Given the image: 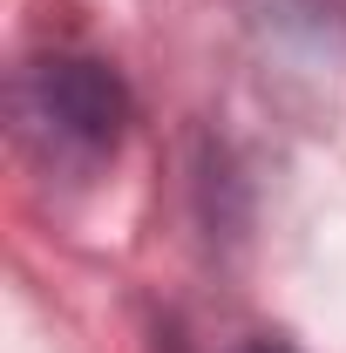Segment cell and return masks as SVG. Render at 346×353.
<instances>
[{"label":"cell","instance_id":"6da1fadb","mask_svg":"<svg viewBox=\"0 0 346 353\" xmlns=\"http://www.w3.org/2000/svg\"><path fill=\"white\" fill-rule=\"evenodd\" d=\"M41 116H48V123H61V136L109 143L116 123H123L116 75H102L95 61H48V68H41Z\"/></svg>","mask_w":346,"mask_h":353},{"label":"cell","instance_id":"7a4b0ae2","mask_svg":"<svg viewBox=\"0 0 346 353\" xmlns=\"http://www.w3.org/2000/svg\"><path fill=\"white\" fill-rule=\"evenodd\" d=\"M252 353H278V347H252Z\"/></svg>","mask_w":346,"mask_h":353}]
</instances>
